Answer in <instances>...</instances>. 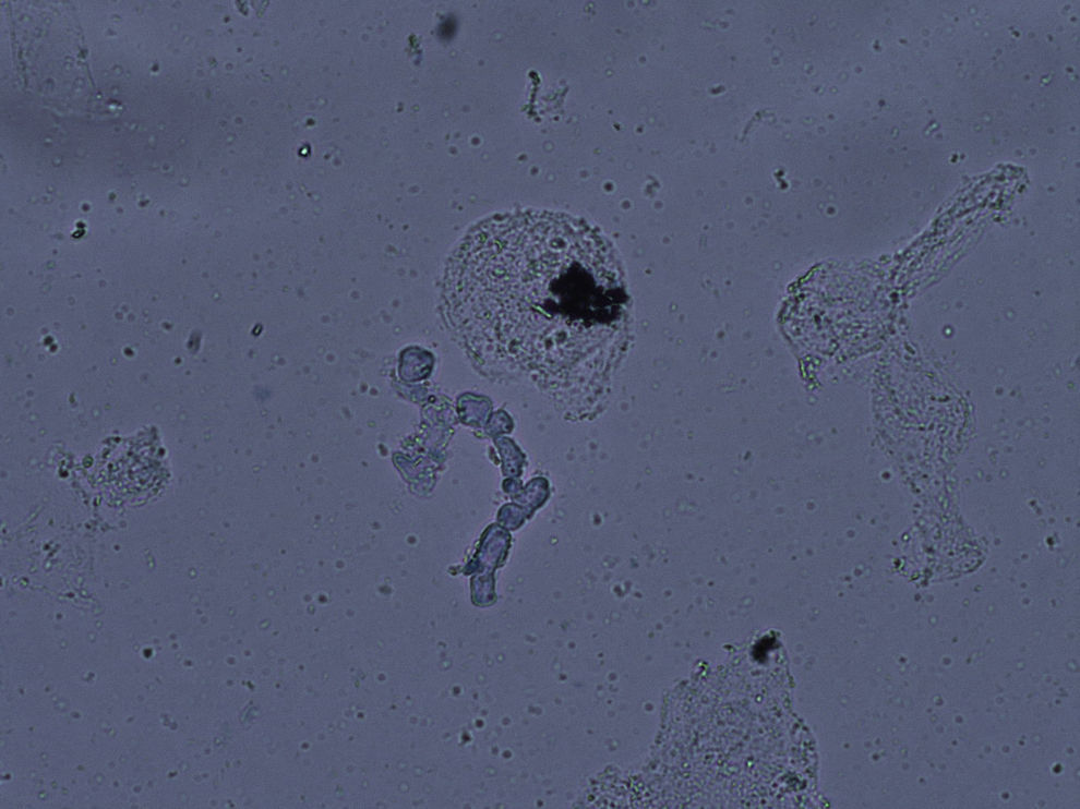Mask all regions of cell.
Wrapping results in <instances>:
<instances>
[{
	"label": "cell",
	"mask_w": 1080,
	"mask_h": 809,
	"mask_svg": "<svg viewBox=\"0 0 1080 809\" xmlns=\"http://www.w3.org/2000/svg\"><path fill=\"white\" fill-rule=\"evenodd\" d=\"M444 300L476 364L557 394L601 389L625 350L616 253L569 215L517 212L476 225L449 259Z\"/></svg>",
	"instance_id": "6da1fadb"
}]
</instances>
